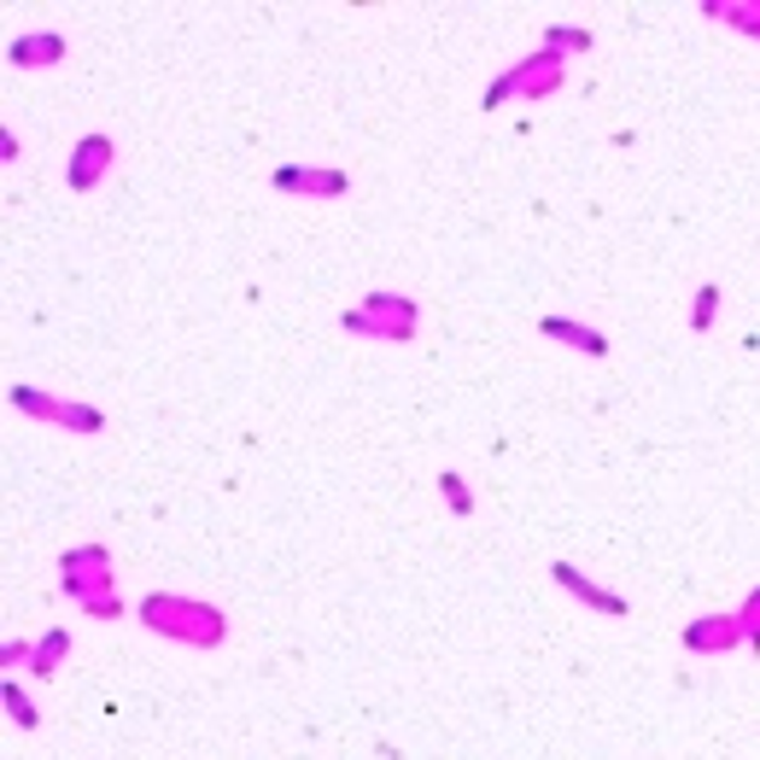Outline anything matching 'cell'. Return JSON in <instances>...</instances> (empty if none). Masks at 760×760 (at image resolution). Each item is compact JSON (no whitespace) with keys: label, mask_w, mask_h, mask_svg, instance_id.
Instances as JSON below:
<instances>
[{"label":"cell","mask_w":760,"mask_h":760,"mask_svg":"<svg viewBox=\"0 0 760 760\" xmlns=\"http://www.w3.org/2000/svg\"><path fill=\"white\" fill-rule=\"evenodd\" d=\"M439 498L451 503V515H475V492H468V480L456 475V468H445V475H439Z\"/></svg>","instance_id":"19"},{"label":"cell","mask_w":760,"mask_h":760,"mask_svg":"<svg viewBox=\"0 0 760 760\" xmlns=\"http://www.w3.org/2000/svg\"><path fill=\"white\" fill-rule=\"evenodd\" d=\"M77 608H82L89 620H124V597H117V591H100V597H82Z\"/></svg>","instance_id":"20"},{"label":"cell","mask_w":760,"mask_h":760,"mask_svg":"<svg viewBox=\"0 0 760 760\" xmlns=\"http://www.w3.org/2000/svg\"><path fill=\"white\" fill-rule=\"evenodd\" d=\"M510 100H521V82H515V71H503L492 89L480 94V106H486V112H498V106H510Z\"/></svg>","instance_id":"21"},{"label":"cell","mask_w":760,"mask_h":760,"mask_svg":"<svg viewBox=\"0 0 760 760\" xmlns=\"http://www.w3.org/2000/svg\"><path fill=\"white\" fill-rule=\"evenodd\" d=\"M71 54V42L59 36V30H30V36H12L7 59L19 65V71H47V65H59Z\"/></svg>","instance_id":"7"},{"label":"cell","mask_w":760,"mask_h":760,"mask_svg":"<svg viewBox=\"0 0 760 760\" xmlns=\"http://www.w3.org/2000/svg\"><path fill=\"white\" fill-rule=\"evenodd\" d=\"M714 316H720V281H702L697 299H690V328L708 334V328H714Z\"/></svg>","instance_id":"18"},{"label":"cell","mask_w":760,"mask_h":760,"mask_svg":"<svg viewBox=\"0 0 760 760\" xmlns=\"http://www.w3.org/2000/svg\"><path fill=\"white\" fill-rule=\"evenodd\" d=\"M65 655H71V632H65V627L42 632V638H36V662H30V673H36V679H54V673L65 667Z\"/></svg>","instance_id":"12"},{"label":"cell","mask_w":760,"mask_h":760,"mask_svg":"<svg viewBox=\"0 0 760 760\" xmlns=\"http://www.w3.org/2000/svg\"><path fill=\"white\" fill-rule=\"evenodd\" d=\"M36 662V644L30 638H7V667H30Z\"/></svg>","instance_id":"23"},{"label":"cell","mask_w":760,"mask_h":760,"mask_svg":"<svg viewBox=\"0 0 760 760\" xmlns=\"http://www.w3.org/2000/svg\"><path fill=\"white\" fill-rule=\"evenodd\" d=\"M737 620H743V632H749V650L760 655V585L743 597V608H737Z\"/></svg>","instance_id":"22"},{"label":"cell","mask_w":760,"mask_h":760,"mask_svg":"<svg viewBox=\"0 0 760 760\" xmlns=\"http://www.w3.org/2000/svg\"><path fill=\"white\" fill-rule=\"evenodd\" d=\"M19 152H24V147H19V135L7 129V135H0V159H7V164H19Z\"/></svg>","instance_id":"24"},{"label":"cell","mask_w":760,"mask_h":760,"mask_svg":"<svg viewBox=\"0 0 760 760\" xmlns=\"http://www.w3.org/2000/svg\"><path fill=\"white\" fill-rule=\"evenodd\" d=\"M59 428H65V433H77V439H94V433H106V416H100L94 404L65 398V404H59Z\"/></svg>","instance_id":"13"},{"label":"cell","mask_w":760,"mask_h":760,"mask_svg":"<svg viewBox=\"0 0 760 760\" xmlns=\"http://www.w3.org/2000/svg\"><path fill=\"white\" fill-rule=\"evenodd\" d=\"M340 328L346 334H358V340H375V346H410L416 340V328L410 323H386V316H375V311H340Z\"/></svg>","instance_id":"8"},{"label":"cell","mask_w":760,"mask_h":760,"mask_svg":"<svg viewBox=\"0 0 760 760\" xmlns=\"http://www.w3.org/2000/svg\"><path fill=\"white\" fill-rule=\"evenodd\" d=\"M737 644H749V632H743L737 608H732V615H697V620L685 627V650H690V655H725V650H737Z\"/></svg>","instance_id":"6"},{"label":"cell","mask_w":760,"mask_h":760,"mask_svg":"<svg viewBox=\"0 0 760 760\" xmlns=\"http://www.w3.org/2000/svg\"><path fill=\"white\" fill-rule=\"evenodd\" d=\"M550 580L562 585V591H568L573 603L597 608V615H615V620H620V615H632V603L620 597V591H608V585H597V580H591V573H580V568H573V562H550Z\"/></svg>","instance_id":"5"},{"label":"cell","mask_w":760,"mask_h":760,"mask_svg":"<svg viewBox=\"0 0 760 760\" xmlns=\"http://www.w3.org/2000/svg\"><path fill=\"white\" fill-rule=\"evenodd\" d=\"M538 334L556 346H573V351H585V358H608V340H603V328H591V323H573V316H545L538 323Z\"/></svg>","instance_id":"9"},{"label":"cell","mask_w":760,"mask_h":760,"mask_svg":"<svg viewBox=\"0 0 760 760\" xmlns=\"http://www.w3.org/2000/svg\"><path fill=\"white\" fill-rule=\"evenodd\" d=\"M363 311H375V316H386V323H410L416 328V299H404V293H363Z\"/></svg>","instance_id":"15"},{"label":"cell","mask_w":760,"mask_h":760,"mask_svg":"<svg viewBox=\"0 0 760 760\" xmlns=\"http://www.w3.org/2000/svg\"><path fill=\"white\" fill-rule=\"evenodd\" d=\"M59 573H112V550L106 545H77L59 556Z\"/></svg>","instance_id":"14"},{"label":"cell","mask_w":760,"mask_h":760,"mask_svg":"<svg viewBox=\"0 0 760 760\" xmlns=\"http://www.w3.org/2000/svg\"><path fill=\"white\" fill-rule=\"evenodd\" d=\"M510 71H515V82H521V106H538V100H550V94L568 82V59L550 54V47H538V54L515 59Z\"/></svg>","instance_id":"4"},{"label":"cell","mask_w":760,"mask_h":760,"mask_svg":"<svg viewBox=\"0 0 760 760\" xmlns=\"http://www.w3.org/2000/svg\"><path fill=\"white\" fill-rule=\"evenodd\" d=\"M276 194H299V199H346L351 194V176L346 171H328V164H281L269 176Z\"/></svg>","instance_id":"2"},{"label":"cell","mask_w":760,"mask_h":760,"mask_svg":"<svg viewBox=\"0 0 760 760\" xmlns=\"http://www.w3.org/2000/svg\"><path fill=\"white\" fill-rule=\"evenodd\" d=\"M0 702H7V720L19 725V732H36V725H42V714H36V702H30V690H19V685H7V690H0Z\"/></svg>","instance_id":"17"},{"label":"cell","mask_w":760,"mask_h":760,"mask_svg":"<svg viewBox=\"0 0 760 760\" xmlns=\"http://www.w3.org/2000/svg\"><path fill=\"white\" fill-rule=\"evenodd\" d=\"M708 19H720V24H737L743 36H755L760 42V0H708Z\"/></svg>","instance_id":"10"},{"label":"cell","mask_w":760,"mask_h":760,"mask_svg":"<svg viewBox=\"0 0 760 760\" xmlns=\"http://www.w3.org/2000/svg\"><path fill=\"white\" fill-rule=\"evenodd\" d=\"M545 47H550V54H591V30H580V24H550L545 30Z\"/></svg>","instance_id":"16"},{"label":"cell","mask_w":760,"mask_h":760,"mask_svg":"<svg viewBox=\"0 0 760 760\" xmlns=\"http://www.w3.org/2000/svg\"><path fill=\"white\" fill-rule=\"evenodd\" d=\"M135 620H141L147 632L171 638V644H188V650H217L229 638L223 608L194 603V597H176V591H152V597H141Z\"/></svg>","instance_id":"1"},{"label":"cell","mask_w":760,"mask_h":760,"mask_svg":"<svg viewBox=\"0 0 760 760\" xmlns=\"http://www.w3.org/2000/svg\"><path fill=\"white\" fill-rule=\"evenodd\" d=\"M112 159H117V141L112 135H82V141L71 147V159H65V188L71 194H94L100 188V176L112 171Z\"/></svg>","instance_id":"3"},{"label":"cell","mask_w":760,"mask_h":760,"mask_svg":"<svg viewBox=\"0 0 760 760\" xmlns=\"http://www.w3.org/2000/svg\"><path fill=\"white\" fill-rule=\"evenodd\" d=\"M7 404H12V410H19V416H30V421H54V428H59V404L65 398H47L42 393V386H12V393H7Z\"/></svg>","instance_id":"11"}]
</instances>
